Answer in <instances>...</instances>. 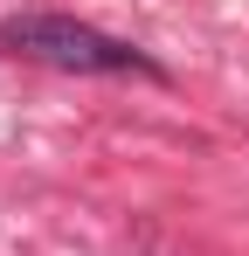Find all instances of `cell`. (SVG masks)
Instances as JSON below:
<instances>
[{
  "label": "cell",
  "mask_w": 249,
  "mask_h": 256,
  "mask_svg": "<svg viewBox=\"0 0 249 256\" xmlns=\"http://www.w3.org/2000/svg\"><path fill=\"white\" fill-rule=\"evenodd\" d=\"M0 48H21L28 62L76 70V76H160V62L146 48L118 42L90 21H70V14H14V21H0Z\"/></svg>",
  "instance_id": "6da1fadb"
}]
</instances>
